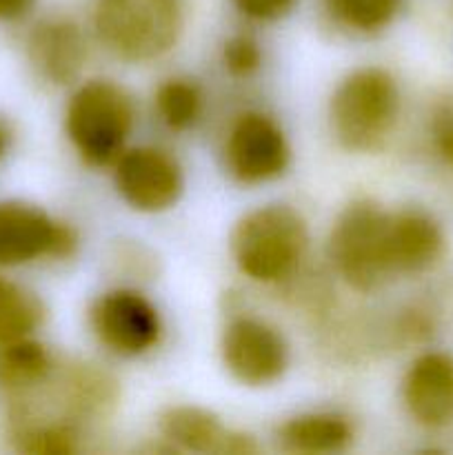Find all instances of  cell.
Segmentation results:
<instances>
[{"instance_id": "6da1fadb", "label": "cell", "mask_w": 453, "mask_h": 455, "mask_svg": "<svg viewBox=\"0 0 453 455\" xmlns=\"http://www.w3.org/2000/svg\"><path fill=\"white\" fill-rule=\"evenodd\" d=\"M231 258L242 275L260 284L291 278L309 249V229L289 204H265L244 213L229 238Z\"/></svg>"}, {"instance_id": "7a4b0ae2", "label": "cell", "mask_w": 453, "mask_h": 455, "mask_svg": "<svg viewBox=\"0 0 453 455\" xmlns=\"http://www.w3.org/2000/svg\"><path fill=\"white\" fill-rule=\"evenodd\" d=\"M136 127V100L123 84L96 78L78 84L65 107V133L87 167H111Z\"/></svg>"}, {"instance_id": "3957f363", "label": "cell", "mask_w": 453, "mask_h": 455, "mask_svg": "<svg viewBox=\"0 0 453 455\" xmlns=\"http://www.w3.org/2000/svg\"><path fill=\"white\" fill-rule=\"evenodd\" d=\"M185 29L182 0H98L93 31L123 62L145 65L167 56Z\"/></svg>"}, {"instance_id": "277c9868", "label": "cell", "mask_w": 453, "mask_h": 455, "mask_svg": "<svg viewBox=\"0 0 453 455\" xmlns=\"http://www.w3.org/2000/svg\"><path fill=\"white\" fill-rule=\"evenodd\" d=\"M400 116V89L382 67L351 71L329 102V124L338 145L354 154H376Z\"/></svg>"}, {"instance_id": "5b68a950", "label": "cell", "mask_w": 453, "mask_h": 455, "mask_svg": "<svg viewBox=\"0 0 453 455\" xmlns=\"http://www.w3.org/2000/svg\"><path fill=\"white\" fill-rule=\"evenodd\" d=\"M336 274L360 293H373L395 280L389 260V212L373 200H355L338 216L329 235Z\"/></svg>"}, {"instance_id": "8992f818", "label": "cell", "mask_w": 453, "mask_h": 455, "mask_svg": "<svg viewBox=\"0 0 453 455\" xmlns=\"http://www.w3.org/2000/svg\"><path fill=\"white\" fill-rule=\"evenodd\" d=\"M89 327L98 345L118 358L149 354L164 333L158 307L131 287L100 293L89 307Z\"/></svg>"}, {"instance_id": "52a82bcc", "label": "cell", "mask_w": 453, "mask_h": 455, "mask_svg": "<svg viewBox=\"0 0 453 455\" xmlns=\"http://www.w3.org/2000/svg\"><path fill=\"white\" fill-rule=\"evenodd\" d=\"M225 169L240 185H265L282 176L291 164V145L284 129L262 111H242L226 132Z\"/></svg>"}, {"instance_id": "ba28073f", "label": "cell", "mask_w": 453, "mask_h": 455, "mask_svg": "<svg viewBox=\"0 0 453 455\" xmlns=\"http://www.w3.org/2000/svg\"><path fill=\"white\" fill-rule=\"evenodd\" d=\"M222 364L244 387H269L289 369L282 333L258 315H234L220 336Z\"/></svg>"}, {"instance_id": "9c48e42d", "label": "cell", "mask_w": 453, "mask_h": 455, "mask_svg": "<svg viewBox=\"0 0 453 455\" xmlns=\"http://www.w3.org/2000/svg\"><path fill=\"white\" fill-rule=\"evenodd\" d=\"M78 247V231L67 222L31 204L0 203V267L67 260Z\"/></svg>"}, {"instance_id": "30bf717a", "label": "cell", "mask_w": 453, "mask_h": 455, "mask_svg": "<svg viewBox=\"0 0 453 455\" xmlns=\"http://www.w3.org/2000/svg\"><path fill=\"white\" fill-rule=\"evenodd\" d=\"M114 187L124 204L140 213H163L180 200L185 172L171 151L142 145L124 149L114 164Z\"/></svg>"}, {"instance_id": "8fae6325", "label": "cell", "mask_w": 453, "mask_h": 455, "mask_svg": "<svg viewBox=\"0 0 453 455\" xmlns=\"http://www.w3.org/2000/svg\"><path fill=\"white\" fill-rule=\"evenodd\" d=\"M158 429L173 451L213 455H253L258 444L251 435L231 431L213 411L191 404H176L160 413Z\"/></svg>"}, {"instance_id": "7c38bea8", "label": "cell", "mask_w": 453, "mask_h": 455, "mask_svg": "<svg viewBox=\"0 0 453 455\" xmlns=\"http://www.w3.org/2000/svg\"><path fill=\"white\" fill-rule=\"evenodd\" d=\"M27 56L44 83L53 87L74 84L87 65V36L69 18H44L31 29Z\"/></svg>"}, {"instance_id": "4fadbf2b", "label": "cell", "mask_w": 453, "mask_h": 455, "mask_svg": "<svg viewBox=\"0 0 453 455\" xmlns=\"http://www.w3.org/2000/svg\"><path fill=\"white\" fill-rule=\"evenodd\" d=\"M402 400L409 416L422 427L453 422V358L447 354H422L407 369Z\"/></svg>"}, {"instance_id": "5bb4252c", "label": "cell", "mask_w": 453, "mask_h": 455, "mask_svg": "<svg viewBox=\"0 0 453 455\" xmlns=\"http://www.w3.org/2000/svg\"><path fill=\"white\" fill-rule=\"evenodd\" d=\"M442 249V229L429 213L420 209L389 212V260L395 278L431 269Z\"/></svg>"}, {"instance_id": "9a60e30c", "label": "cell", "mask_w": 453, "mask_h": 455, "mask_svg": "<svg viewBox=\"0 0 453 455\" xmlns=\"http://www.w3.org/2000/svg\"><path fill=\"white\" fill-rule=\"evenodd\" d=\"M354 425L349 418L331 411L302 413L275 431V443L282 451L298 455H329L349 449L354 443Z\"/></svg>"}, {"instance_id": "2e32d148", "label": "cell", "mask_w": 453, "mask_h": 455, "mask_svg": "<svg viewBox=\"0 0 453 455\" xmlns=\"http://www.w3.org/2000/svg\"><path fill=\"white\" fill-rule=\"evenodd\" d=\"M53 373V358L31 338L0 347V385L13 391L43 387Z\"/></svg>"}, {"instance_id": "e0dca14e", "label": "cell", "mask_w": 453, "mask_h": 455, "mask_svg": "<svg viewBox=\"0 0 453 455\" xmlns=\"http://www.w3.org/2000/svg\"><path fill=\"white\" fill-rule=\"evenodd\" d=\"M155 114L169 132H189L204 114V92L195 80L176 76L167 78L154 96Z\"/></svg>"}, {"instance_id": "ac0fdd59", "label": "cell", "mask_w": 453, "mask_h": 455, "mask_svg": "<svg viewBox=\"0 0 453 455\" xmlns=\"http://www.w3.org/2000/svg\"><path fill=\"white\" fill-rule=\"evenodd\" d=\"M44 323V305L22 284L0 278V347L31 338Z\"/></svg>"}, {"instance_id": "d6986e66", "label": "cell", "mask_w": 453, "mask_h": 455, "mask_svg": "<svg viewBox=\"0 0 453 455\" xmlns=\"http://www.w3.org/2000/svg\"><path fill=\"white\" fill-rule=\"evenodd\" d=\"M402 0H324L336 25L354 34L371 36L386 29L398 16Z\"/></svg>"}, {"instance_id": "ffe728a7", "label": "cell", "mask_w": 453, "mask_h": 455, "mask_svg": "<svg viewBox=\"0 0 453 455\" xmlns=\"http://www.w3.org/2000/svg\"><path fill=\"white\" fill-rule=\"evenodd\" d=\"M18 449L34 455H74L80 451L78 427L67 422H34L18 431Z\"/></svg>"}, {"instance_id": "44dd1931", "label": "cell", "mask_w": 453, "mask_h": 455, "mask_svg": "<svg viewBox=\"0 0 453 455\" xmlns=\"http://www.w3.org/2000/svg\"><path fill=\"white\" fill-rule=\"evenodd\" d=\"M222 67L234 78H251L262 67V47L253 36L235 34L222 44Z\"/></svg>"}, {"instance_id": "7402d4cb", "label": "cell", "mask_w": 453, "mask_h": 455, "mask_svg": "<svg viewBox=\"0 0 453 455\" xmlns=\"http://www.w3.org/2000/svg\"><path fill=\"white\" fill-rule=\"evenodd\" d=\"M431 140L435 154L453 169V107H440L431 120Z\"/></svg>"}, {"instance_id": "603a6c76", "label": "cell", "mask_w": 453, "mask_h": 455, "mask_svg": "<svg viewBox=\"0 0 453 455\" xmlns=\"http://www.w3.org/2000/svg\"><path fill=\"white\" fill-rule=\"evenodd\" d=\"M234 4L249 20L274 22L287 16L296 0H234Z\"/></svg>"}, {"instance_id": "cb8c5ba5", "label": "cell", "mask_w": 453, "mask_h": 455, "mask_svg": "<svg viewBox=\"0 0 453 455\" xmlns=\"http://www.w3.org/2000/svg\"><path fill=\"white\" fill-rule=\"evenodd\" d=\"M34 7V0H0V20H18Z\"/></svg>"}, {"instance_id": "d4e9b609", "label": "cell", "mask_w": 453, "mask_h": 455, "mask_svg": "<svg viewBox=\"0 0 453 455\" xmlns=\"http://www.w3.org/2000/svg\"><path fill=\"white\" fill-rule=\"evenodd\" d=\"M9 140H12V136H9V129L4 127V123H0V158L7 154Z\"/></svg>"}]
</instances>
